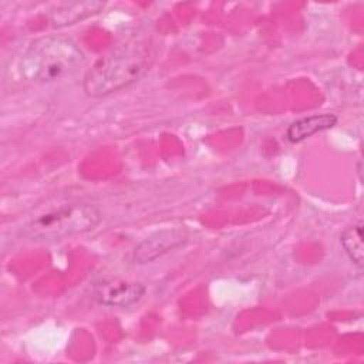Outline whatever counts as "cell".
<instances>
[{
	"mask_svg": "<svg viewBox=\"0 0 364 364\" xmlns=\"http://www.w3.org/2000/svg\"><path fill=\"white\" fill-rule=\"evenodd\" d=\"M151 47L146 38L131 37L101 57L84 75L88 97H104L129 87L148 70Z\"/></svg>",
	"mask_w": 364,
	"mask_h": 364,
	"instance_id": "6da1fadb",
	"label": "cell"
},
{
	"mask_svg": "<svg viewBox=\"0 0 364 364\" xmlns=\"http://www.w3.org/2000/svg\"><path fill=\"white\" fill-rule=\"evenodd\" d=\"M85 57L78 44L63 34L36 38L20 61L21 75L34 82L57 81L74 73Z\"/></svg>",
	"mask_w": 364,
	"mask_h": 364,
	"instance_id": "7a4b0ae2",
	"label": "cell"
},
{
	"mask_svg": "<svg viewBox=\"0 0 364 364\" xmlns=\"http://www.w3.org/2000/svg\"><path fill=\"white\" fill-rule=\"evenodd\" d=\"M101 212L90 203L64 205L31 220L26 235L33 240H55L92 230L101 222Z\"/></svg>",
	"mask_w": 364,
	"mask_h": 364,
	"instance_id": "3957f363",
	"label": "cell"
},
{
	"mask_svg": "<svg viewBox=\"0 0 364 364\" xmlns=\"http://www.w3.org/2000/svg\"><path fill=\"white\" fill-rule=\"evenodd\" d=\"M145 291V286L139 282L107 279L94 286L92 299L101 306L125 309L136 304L144 297Z\"/></svg>",
	"mask_w": 364,
	"mask_h": 364,
	"instance_id": "277c9868",
	"label": "cell"
},
{
	"mask_svg": "<svg viewBox=\"0 0 364 364\" xmlns=\"http://www.w3.org/2000/svg\"><path fill=\"white\" fill-rule=\"evenodd\" d=\"M188 239V232L183 228H168L158 230L142 242H139L134 250L135 263H149L169 250L181 246Z\"/></svg>",
	"mask_w": 364,
	"mask_h": 364,
	"instance_id": "5b68a950",
	"label": "cell"
},
{
	"mask_svg": "<svg viewBox=\"0 0 364 364\" xmlns=\"http://www.w3.org/2000/svg\"><path fill=\"white\" fill-rule=\"evenodd\" d=\"M104 6L105 4L102 1H94V0L65 1L51 9L48 18L54 27L71 26L100 13L104 9Z\"/></svg>",
	"mask_w": 364,
	"mask_h": 364,
	"instance_id": "8992f818",
	"label": "cell"
},
{
	"mask_svg": "<svg viewBox=\"0 0 364 364\" xmlns=\"http://www.w3.org/2000/svg\"><path fill=\"white\" fill-rule=\"evenodd\" d=\"M337 124V115L324 112V114H314L310 117H304L300 119H296L291 122L287 128L286 136L290 142L296 144L300 142L309 136H311L316 132L330 129Z\"/></svg>",
	"mask_w": 364,
	"mask_h": 364,
	"instance_id": "52a82bcc",
	"label": "cell"
},
{
	"mask_svg": "<svg viewBox=\"0 0 364 364\" xmlns=\"http://www.w3.org/2000/svg\"><path fill=\"white\" fill-rule=\"evenodd\" d=\"M340 243L350 257V260L357 266L363 267L364 263V246H363V223H354L353 226L347 228L341 236Z\"/></svg>",
	"mask_w": 364,
	"mask_h": 364,
	"instance_id": "ba28073f",
	"label": "cell"
}]
</instances>
